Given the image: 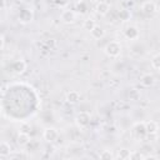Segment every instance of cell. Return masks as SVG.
Wrapping results in <instances>:
<instances>
[{"instance_id":"cell-12","label":"cell","mask_w":160,"mask_h":160,"mask_svg":"<svg viewBox=\"0 0 160 160\" xmlns=\"http://www.w3.org/2000/svg\"><path fill=\"white\" fill-rule=\"evenodd\" d=\"M16 142L19 146H26L29 142H30V136L28 132H24V131H20L18 134V138H16Z\"/></svg>"},{"instance_id":"cell-24","label":"cell","mask_w":160,"mask_h":160,"mask_svg":"<svg viewBox=\"0 0 160 160\" xmlns=\"http://www.w3.org/2000/svg\"><path fill=\"white\" fill-rule=\"evenodd\" d=\"M0 40H1V49H4V48H5V36H4V35H1Z\"/></svg>"},{"instance_id":"cell-10","label":"cell","mask_w":160,"mask_h":160,"mask_svg":"<svg viewBox=\"0 0 160 160\" xmlns=\"http://www.w3.org/2000/svg\"><path fill=\"white\" fill-rule=\"evenodd\" d=\"M65 100H66V102L72 104V105H74V104H78L79 100H80V94H79L76 90H71V91H69V92L66 94Z\"/></svg>"},{"instance_id":"cell-9","label":"cell","mask_w":160,"mask_h":160,"mask_svg":"<svg viewBox=\"0 0 160 160\" xmlns=\"http://www.w3.org/2000/svg\"><path fill=\"white\" fill-rule=\"evenodd\" d=\"M140 82H141V85L145 86V88H151V86L155 84V76H154L152 74H150V72H146V74L141 75Z\"/></svg>"},{"instance_id":"cell-1","label":"cell","mask_w":160,"mask_h":160,"mask_svg":"<svg viewBox=\"0 0 160 160\" xmlns=\"http://www.w3.org/2000/svg\"><path fill=\"white\" fill-rule=\"evenodd\" d=\"M121 44L119 41H109L104 46V52L109 58H118L121 54Z\"/></svg>"},{"instance_id":"cell-18","label":"cell","mask_w":160,"mask_h":160,"mask_svg":"<svg viewBox=\"0 0 160 160\" xmlns=\"http://www.w3.org/2000/svg\"><path fill=\"white\" fill-rule=\"evenodd\" d=\"M150 64H151V68L155 69V70H160V54H156L151 58L150 60Z\"/></svg>"},{"instance_id":"cell-23","label":"cell","mask_w":160,"mask_h":160,"mask_svg":"<svg viewBox=\"0 0 160 160\" xmlns=\"http://www.w3.org/2000/svg\"><path fill=\"white\" fill-rule=\"evenodd\" d=\"M69 1L68 0H55V4L58 5V6H60V8H62V6H65L66 4H68Z\"/></svg>"},{"instance_id":"cell-13","label":"cell","mask_w":160,"mask_h":160,"mask_svg":"<svg viewBox=\"0 0 160 160\" xmlns=\"http://www.w3.org/2000/svg\"><path fill=\"white\" fill-rule=\"evenodd\" d=\"M145 129H146L148 135H155L158 132V130H159V125H158L156 121L150 120V121H146L145 122Z\"/></svg>"},{"instance_id":"cell-16","label":"cell","mask_w":160,"mask_h":160,"mask_svg":"<svg viewBox=\"0 0 160 160\" xmlns=\"http://www.w3.org/2000/svg\"><path fill=\"white\" fill-rule=\"evenodd\" d=\"M32 18H34V15L30 10H22L19 15V20L21 22H30V21H32Z\"/></svg>"},{"instance_id":"cell-3","label":"cell","mask_w":160,"mask_h":160,"mask_svg":"<svg viewBox=\"0 0 160 160\" xmlns=\"http://www.w3.org/2000/svg\"><path fill=\"white\" fill-rule=\"evenodd\" d=\"M58 136H59V132L55 128L49 126V128H45L42 131V139L48 142H54L58 139Z\"/></svg>"},{"instance_id":"cell-11","label":"cell","mask_w":160,"mask_h":160,"mask_svg":"<svg viewBox=\"0 0 160 160\" xmlns=\"http://www.w3.org/2000/svg\"><path fill=\"white\" fill-rule=\"evenodd\" d=\"M90 35H91L92 39L100 40V39H102V38L105 36V30H104V28H101L100 25H96V26L90 31Z\"/></svg>"},{"instance_id":"cell-22","label":"cell","mask_w":160,"mask_h":160,"mask_svg":"<svg viewBox=\"0 0 160 160\" xmlns=\"http://www.w3.org/2000/svg\"><path fill=\"white\" fill-rule=\"evenodd\" d=\"M119 18H120V20H129L130 19V12H129V10H126V9H124V10H120V12H119Z\"/></svg>"},{"instance_id":"cell-20","label":"cell","mask_w":160,"mask_h":160,"mask_svg":"<svg viewBox=\"0 0 160 160\" xmlns=\"http://www.w3.org/2000/svg\"><path fill=\"white\" fill-rule=\"evenodd\" d=\"M116 158H119V159H121V160L129 159V158H130V150H128V149H120V150L118 151Z\"/></svg>"},{"instance_id":"cell-6","label":"cell","mask_w":160,"mask_h":160,"mask_svg":"<svg viewBox=\"0 0 160 160\" xmlns=\"http://www.w3.org/2000/svg\"><path fill=\"white\" fill-rule=\"evenodd\" d=\"M132 134L136 139H140V138H144L148 132H146V129H145V122L140 121V122H136L132 126Z\"/></svg>"},{"instance_id":"cell-14","label":"cell","mask_w":160,"mask_h":160,"mask_svg":"<svg viewBox=\"0 0 160 160\" xmlns=\"http://www.w3.org/2000/svg\"><path fill=\"white\" fill-rule=\"evenodd\" d=\"M12 70L15 74H22L25 70H26V62L24 60H16L14 64H12Z\"/></svg>"},{"instance_id":"cell-21","label":"cell","mask_w":160,"mask_h":160,"mask_svg":"<svg viewBox=\"0 0 160 160\" xmlns=\"http://www.w3.org/2000/svg\"><path fill=\"white\" fill-rule=\"evenodd\" d=\"M131 160H140V159H145V156L140 152V151H130V158Z\"/></svg>"},{"instance_id":"cell-4","label":"cell","mask_w":160,"mask_h":160,"mask_svg":"<svg viewBox=\"0 0 160 160\" xmlns=\"http://www.w3.org/2000/svg\"><path fill=\"white\" fill-rule=\"evenodd\" d=\"M60 19L64 24L66 25H70V24H74L75 20H76V14L74 10H62L61 15H60Z\"/></svg>"},{"instance_id":"cell-8","label":"cell","mask_w":160,"mask_h":160,"mask_svg":"<svg viewBox=\"0 0 160 160\" xmlns=\"http://www.w3.org/2000/svg\"><path fill=\"white\" fill-rule=\"evenodd\" d=\"M95 11H96V14H99V15H101V16L108 15L109 11H110V5H109V2H106V1H99V2L95 5Z\"/></svg>"},{"instance_id":"cell-5","label":"cell","mask_w":160,"mask_h":160,"mask_svg":"<svg viewBox=\"0 0 160 160\" xmlns=\"http://www.w3.org/2000/svg\"><path fill=\"white\" fill-rule=\"evenodd\" d=\"M124 36L128 39V40H138L139 36H140V32H139V29L134 25H129L125 30H124Z\"/></svg>"},{"instance_id":"cell-19","label":"cell","mask_w":160,"mask_h":160,"mask_svg":"<svg viewBox=\"0 0 160 160\" xmlns=\"http://www.w3.org/2000/svg\"><path fill=\"white\" fill-rule=\"evenodd\" d=\"M99 158H100V159H104V160H111V159L115 158V155L112 154L111 150H102V151L100 152Z\"/></svg>"},{"instance_id":"cell-7","label":"cell","mask_w":160,"mask_h":160,"mask_svg":"<svg viewBox=\"0 0 160 160\" xmlns=\"http://www.w3.org/2000/svg\"><path fill=\"white\" fill-rule=\"evenodd\" d=\"M141 10H142V12L144 14H146V15H152V14H155L156 11H158V6H156V4L154 2V1H144L142 2V5H141Z\"/></svg>"},{"instance_id":"cell-25","label":"cell","mask_w":160,"mask_h":160,"mask_svg":"<svg viewBox=\"0 0 160 160\" xmlns=\"http://www.w3.org/2000/svg\"><path fill=\"white\" fill-rule=\"evenodd\" d=\"M158 12H159V15H160V6L158 8Z\"/></svg>"},{"instance_id":"cell-26","label":"cell","mask_w":160,"mask_h":160,"mask_svg":"<svg viewBox=\"0 0 160 160\" xmlns=\"http://www.w3.org/2000/svg\"><path fill=\"white\" fill-rule=\"evenodd\" d=\"M122 1H125V2H129V1H131V0H122Z\"/></svg>"},{"instance_id":"cell-17","label":"cell","mask_w":160,"mask_h":160,"mask_svg":"<svg viewBox=\"0 0 160 160\" xmlns=\"http://www.w3.org/2000/svg\"><path fill=\"white\" fill-rule=\"evenodd\" d=\"M95 26H96V21H95V19H94V18H88L86 20H84V24H82L84 30L91 31Z\"/></svg>"},{"instance_id":"cell-15","label":"cell","mask_w":160,"mask_h":160,"mask_svg":"<svg viewBox=\"0 0 160 160\" xmlns=\"http://www.w3.org/2000/svg\"><path fill=\"white\" fill-rule=\"evenodd\" d=\"M10 152H11L10 144L6 142V141H1V144H0V156L1 158H6V156L10 155Z\"/></svg>"},{"instance_id":"cell-2","label":"cell","mask_w":160,"mask_h":160,"mask_svg":"<svg viewBox=\"0 0 160 160\" xmlns=\"http://www.w3.org/2000/svg\"><path fill=\"white\" fill-rule=\"evenodd\" d=\"M91 120V115L88 111H80L75 115V124L79 128H86L90 124Z\"/></svg>"}]
</instances>
